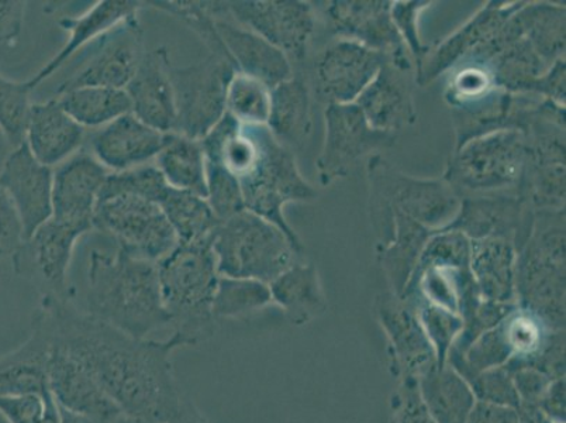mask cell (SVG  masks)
<instances>
[{
	"label": "cell",
	"mask_w": 566,
	"mask_h": 423,
	"mask_svg": "<svg viewBox=\"0 0 566 423\" xmlns=\"http://www.w3.org/2000/svg\"><path fill=\"white\" fill-rule=\"evenodd\" d=\"M417 380L424 404L437 423L467 422L476 399L471 385L450 364H436Z\"/></svg>",
	"instance_id": "d6a6232c"
},
{
	"label": "cell",
	"mask_w": 566,
	"mask_h": 423,
	"mask_svg": "<svg viewBox=\"0 0 566 423\" xmlns=\"http://www.w3.org/2000/svg\"><path fill=\"white\" fill-rule=\"evenodd\" d=\"M506 368L511 370L513 383L516 386L518 405H538L553 379L530 365H506Z\"/></svg>",
	"instance_id": "f907efd6"
},
{
	"label": "cell",
	"mask_w": 566,
	"mask_h": 423,
	"mask_svg": "<svg viewBox=\"0 0 566 423\" xmlns=\"http://www.w3.org/2000/svg\"><path fill=\"white\" fill-rule=\"evenodd\" d=\"M87 314L136 339L169 328L157 265L118 250H92L87 267Z\"/></svg>",
	"instance_id": "7a4b0ae2"
},
{
	"label": "cell",
	"mask_w": 566,
	"mask_h": 423,
	"mask_svg": "<svg viewBox=\"0 0 566 423\" xmlns=\"http://www.w3.org/2000/svg\"><path fill=\"white\" fill-rule=\"evenodd\" d=\"M230 18L281 50L291 64L306 60L316 30L312 3L300 0H231Z\"/></svg>",
	"instance_id": "8fae6325"
},
{
	"label": "cell",
	"mask_w": 566,
	"mask_h": 423,
	"mask_svg": "<svg viewBox=\"0 0 566 423\" xmlns=\"http://www.w3.org/2000/svg\"><path fill=\"white\" fill-rule=\"evenodd\" d=\"M146 4H150L151 8L161 10V12L181 20L185 25H188L203 41L210 54L231 60L228 49L224 48L223 41L220 39L218 29H216L214 2H202V0L200 2H197V0H156V2H148Z\"/></svg>",
	"instance_id": "ab89813d"
},
{
	"label": "cell",
	"mask_w": 566,
	"mask_h": 423,
	"mask_svg": "<svg viewBox=\"0 0 566 423\" xmlns=\"http://www.w3.org/2000/svg\"><path fill=\"white\" fill-rule=\"evenodd\" d=\"M216 29L234 61L237 71L264 82L271 91L283 81L290 80L295 72L281 50L235 23L230 18L226 2L224 9L216 17Z\"/></svg>",
	"instance_id": "4316f807"
},
{
	"label": "cell",
	"mask_w": 566,
	"mask_h": 423,
	"mask_svg": "<svg viewBox=\"0 0 566 423\" xmlns=\"http://www.w3.org/2000/svg\"><path fill=\"white\" fill-rule=\"evenodd\" d=\"M256 157L249 173L239 179L244 206L283 230L293 245L305 249L300 236L287 224L283 208L292 203H313L318 193L303 177L295 154L282 146L266 126H251Z\"/></svg>",
	"instance_id": "8992f818"
},
{
	"label": "cell",
	"mask_w": 566,
	"mask_h": 423,
	"mask_svg": "<svg viewBox=\"0 0 566 423\" xmlns=\"http://www.w3.org/2000/svg\"><path fill=\"white\" fill-rule=\"evenodd\" d=\"M86 142V128L76 123L59 97L33 103L25 126L24 143L41 164L59 167L82 149Z\"/></svg>",
	"instance_id": "83f0119b"
},
{
	"label": "cell",
	"mask_w": 566,
	"mask_h": 423,
	"mask_svg": "<svg viewBox=\"0 0 566 423\" xmlns=\"http://www.w3.org/2000/svg\"><path fill=\"white\" fill-rule=\"evenodd\" d=\"M235 64L224 56L210 54L200 63L177 69L171 79L177 121L172 133L193 141L202 138L218 125L226 113V101Z\"/></svg>",
	"instance_id": "9c48e42d"
},
{
	"label": "cell",
	"mask_w": 566,
	"mask_h": 423,
	"mask_svg": "<svg viewBox=\"0 0 566 423\" xmlns=\"http://www.w3.org/2000/svg\"><path fill=\"white\" fill-rule=\"evenodd\" d=\"M430 4L431 2L415 0V2H392V7H390V18H392L395 28L403 40L411 61H413L415 74L431 50L429 45L421 41L419 24H417L419 23L420 13L430 8Z\"/></svg>",
	"instance_id": "f6af8a7d"
},
{
	"label": "cell",
	"mask_w": 566,
	"mask_h": 423,
	"mask_svg": "<svg viewBox=\"0 0 566 423\" xmlns=\"http://www.w3.org/2000/svg\"><path fill=\"white\" fill-rule=\"evenodd\" d=\"M23 241V225L17 206L0 184V259L12 257Z\"/></svg>",
	"instance_id": "c3c4849f"
},
{
	"label": "cell",
	"mask_w": 566,
	"mask_h": 423,
	"mask_svg": "<svg viewBox=\"0 0 566 423\" xmlns=\"http://www.w3.org/2000/svg\"><path fill=\"white\" fill-rule=\"evenodd\" d=\"M471 385L476 401L488 402L517 410L518 395L514 386L511 370L504 368L483 371L465 380Z\"/></svg>",
	"instance_id": "bcb514c9"
},
{
	"label": "cell",
	"mask_w": 566,
	"mask_h": 423,
	"mask_svg": "<svg viewBox=\"0 0 566 423\" xmlns=\"http://www.w3.org/2000/svg\"><path fill=\"white\" fill-rule=\"evenodd\" d=\"M159 206L177 236L178 245L213 241L221 220L203 196L171 187Z\"/></svg>",
	"instance_id": "d590c367"
},
{
	"label": "cell",
	"mask_w": 566,
	"mask_h": 423,
	"mask_svg": "<svg viewBox=\"0 0 566 423\" xmlns=\"http://www.w3.org/2000/svg\"><path fill=\"white\" fill-rule=\"evenodd\" d=\"M523 2H489L480 12L458 29L439 48L430 50L420 69L416 71V85L427 86L431 82L464 63L473 51L480 49L486 40L502 28L509 19L522 8Z\"/></svg>",
	"instance_id": "7402d4cb"
},
{
	"label": "cell",
	"mask_w": 566,
	"mask_h": 423,
	"mask_svg": "<svg viewBox=\"0 0 566 423\" xmlns=\"http://www.w3.org/2000/svg\"><path fill=\"white\" fill-rule=\"evenodd\" d=\"M534 212L516 194L465 196L455 219L444 230H458L470 240L502 237L520 247L532 230Z\"/></svg>",
	"instance_id": "ffe728a7"
},
{
	"label": "cell",
	"mask_w": 566,
	"mask_h": 423,
	"mask_svg": "<svg viewBox=\"0 0 566 423\" xmlns=\"http://www.w3.org/2000/svg\"><path fill=\"white\" fill-rule=\"evenodd\" d=\"M169 185L156 165L128 169L123 173H111L103 185L99 199L107 196L128 194L161 204L169 190Z\"/></svg>",
	"instance_id": "7bdbcfd3"
},
{
	"label": "cell",
	"mask_w": 566,
	"mask_h": 423,
	"mask_svg": "<svg viewBox=\"0 0 566 423\" xmlns=\"http://www.w3.org/2000/svg\"><path fill=\"white\" fill-rule=\"evenodd\" d=\"M109 169L86 149L60 164L54 172L53 219L87 231L94 229V215Z\"/></svg>",
	"instance_id": "ac0fdd59"
},
{
	"label": "cell",
	"mask_w": 566,
	"mask_h": 423,
	"mask_svg": "<svg viewBox=\"0 0 566 423\" xmlns=\"http://www.w3.org/2000/svg\"><path fill=\"white\" fill-rule=\"evenodd\" d=\"M411 75L410 71H401L386 61L377 76L354 102L375 131L398 136L403 128L415 125L416 80Z\"/></svg>",
	"instance_id": "cb8c5ba5"
},
{
	"label": "cell",
	"mask_w": 566,
	"mask_h": 423,
	"mask_svg": "<svg viewBox=\"0 0 566 423\" xmlns=\"http://www.w3.org/2000/svg\"><path fill=\"white\" fill-rule=\"evenodd\" d=\"M389 423H437L420 394L419 380L399 379L390 401Z\"/></svg>",
	"instance_id": "7dc6e473"
},
{
	"label": "cell",
	"mask_w": 566,
	"mask_h": 423,
	"mask_svg": "<svg viewBox=\"0 0 566 423\" xmlns=\"http://www.w3.org/2000/svg\"><path fill=\"white\" fill-rule=\"evenodd\" d=\"M538 407L553 423H565V379L551 381Z\"/></svg>",
	"instance_id": "f5cc1de1"
},
{
	"label": "cell",
	"mask_w": 566,
	"mask_h": 423,
	"mask_svg": "<svg viewBox=\"0 0 566 423\" xmlns=\"http://www.w3.org/2000/svg\"><path fill=\"white\" fill-rule=\"evenodd\" d=\"M369 196L405 212L427 229L441 231L455 219L461 198L444 179H421L399 172L380 154L368 158Z\"/></svg>",
	"instance_id": "30bf717a"
},
{
	"label": "cell",
	"mask_w": 566,
	"mask_h": 423,
	"mask_svg": "<svg viewBox=\"0 0 566 423\" xmlns=\"http://www.w3.org/2000/svg\"><path fill=\"white\" fill-rule=\"evenodd\" d=\"M389 61L378 51L357 41L339 39L324 48L313 64V85L317 100L328 105H348Z\"/></svg>",
	"instance_id": "2e32d148"
},
{
	"label": "cell",
	"mask_w": 566,
	"mask_h": 423,
	"mask_svg": "<svg viewBox=\"0 0 566 423\" xmlns=\"http://www.w3.org/2000/svg\"><path fill=\"white\" fill-rule=\"evenodd\" d=\"M323 4L324 18L339 39L357 41L386 56L401 71L413 72V61L390 18L386 0H333Z\"/></svg>",
	"instance_id": "9a60e30c"
},
{
	"label": "cell",
	"mask_w": 566,
	"mask_h": 423,
	"mask_svg": "<svg viewBox=\"0 0 566 423\" xmlns=\"http://www.w3.org/2000/svg\"><path fill=\"white\" fill-rule=\"evenodd\" d=\"M84 235L85 230L51 218L10 257L14 271L33 281L43 296L74 299L70 267L76 241Z\"/></svg>",
	"instance_id": "4fadbf2b"
},
{
	"label": "cell",
	"mask_w": 566,
	"mask_h": 423,
	"mask_svg": "<svg viewBox=\"0 0 566 423\" xmlns=\"http://www.w3.org/2000/svg\"><path fill=\"white\" fill-rule=\"evenodd\" d=\"M326 137L316 167L323 187L348 177L359 159L394 146L395 134L375 131L355 103L328 105L324 111Z\"/></svg>",
	"instance_id": "7c38bea8"
},
{
	"label": "cell",
	"mask_w": 566,
	"mask_h": 423,
	"mask_svg": "<svg viewBox=\"0 0 566 423\" xmlns=\"http://www.w3.org/2000/svg\"><path fill=\"white\" fill-rule=\"evenodd\" d=\"M25 394L0 396V415L8 423H40L43 420L48 396Z\"/></svg>",
	"instance_id": "681fc988"
},
{
	"label": "cell",
	"mask_w": 566,
	"mask_h": 423,
	"mask_svg": "<svg viewBox=\"0 0 566 423\" xmlns=\"http://www.w3.org/2000/svg\"><path fill=\"white\" fill-rule=\"evenodd\" d=\"M270 291L272 302L296 327L311 323L327 311L321 277L312 262H295L270 283Z\"/></svg>",
	"instance_id": "1f68e13d"
},
{
	"label": "cell",
	"mask_w": 566,
	"mask_h": 423,
	"mask_svg": "<svg viewBox=\"0 0 566 423\" xmlns=\"http://www.w3.org/2000/svg\"><path fill=\"white\" fill-rule=\"evenodd\" d=\"M172 66L167 48H157L148 53L146 51L136 75L126 87L133 115L166 134L174 132L177 121Z\"/></svg>",
	"instance_id": "d4e9b609"
},
{
	"label": "cell",
	"mask_w": 566,
	"mask_h": 423,
	"mask_svg": "<svg viewBox=\"0 0 566 423\" xmlns=\"http://www.w3.org/2000/svg\"><path fill=\"white\" fill-rule=\"evenodd\" d=\"M164 423H209L206 417L195 407L193 404H188L187 407L178 416L172 417L171 421Z\"/></svg>",
	"instance_id": "11a10c76"
},
{
	"label": "cell",
	"mask_w": 566,
	"mask_h": 423,
	"mask_svg": "<svg viewBox=\"0 0 566 423\" xmlns=\"http://www.w3.org/2000/svg\"><path fill=\"white\" fill-rule=\"evenodd\" d=\"M374 314L382 328L390 355V365L398 379H419L437 364L436 352L408 299L386 291L374 301Z\"/></svg>",
	"instance_id": "e0dca14e"
},
{
	"label": "cell",
	"mask_w": 566,
	"mask_h": 423,
	"mask_svg": "<svg viewBox=\"0 0 566 423\" xmlns=\"http://www.w3.org/2000/svg\"><path fill=\"white\" fill-rule=\"evenodd\" d=\"M213 251L220 276L268 286L305 255L276 225L247 209L220 221Z\"/></svg>",
	"instance_id": "5b68a950"
},
{
	"label": "cell",
	"mask_w": 566,
	"mask_h": 423,
	"mask_svg": "<svg viewBox=\"0 0 566 423\" xmlns=\"http://www.w3.org/2000/svg\"><path fill=\"white\" fill-rule=\"evenodd\" d=\"M268 131L291 152L303 147L313 128L312 87L301 72L271 91Z\"/></svg>",
	"instance_id": "4dcf8cb0"
},
{
	"label": "cell",
	"mask_w": 566,
	"mask_h": 423,
	"mask_svg": "<svg viewBox=\"0 0 566 423\" xmlns=\"http://www.w3.org/2000/svg\"><path fill=\"white\" fill-rule=\"evenodd\" d=\"M40 423H63L61 422L60 406L51 392L48 396V406H45L43 420Z\"/></svg>",
	"instance_id": "9f6ffc18"
},
{
	"label": "cell",
	"mask_w": 566,
	"mask_h": 423,
	"mask_svg": "<svg viewBox=\"0 0 566 423\" xmlns=\"http://www.w3.org/2000/svg\"><path fill=\"white\" fill-rule=\"evenodd\" d=\"M164 307L171 318L172 338L182 348L198 345L213 337L212 311L219 271L213 241L177 245L157 262Z\"/></svg>",
	"instance_id": "3957f363"
},
{
	"label": "cell",
	"mask_w": 566,
	"mask_h": 423,
	"mask_svg": "<svg viewBox=\"0 0 566 423\" xmlns=\"http://www.w3.org/2000/svg\"><path fill=\"white\" fill-rule=\"evenodd\" d=\"M115 423H138L134 420H132V417H128L127 415L120 417V420H118L117 422Z\"/></svg>",
	"instance_id": "680465c9"
},
{
	"label": "cell",
	"mask_w": 566,
	"mask_h": 423,
	"mask_svg": "<svg viewBox=\"0 0 566 423\" xmlns=\"http://www.w3.org/2000/svg\"><path fill=\"white\" fill-rule=\"evenodd\" d=\"M408 301L413 303L421 327H423L427 338L433 345L437 364H447L452 345H454L462 328H464L462 318L460 314L449 311V309L426 301V299L409 298Z\"/></svg>",
	"instance_id": "60d3db41"
},
{
	"label": "cell",
	"mask_w": 566,
	"mask_h": 423,
	"mask_svg": "<svg viewBox=\"0 0 566 423\" xmlns=\"http://www.w3.org/2000/svg\"><path fill=\"white\" fill-rule=\"evenodd\" d=\"M28 2L0 0V44H12L23 32Z\"/></svg>",
	"instance_id": "816d5d0a"
},
{
	"label": "cell",
	"mask_w": 566,
	"mask_h": 423,
	"mask_svg": "<svg viewBox=\"0 0 566 423\" xmlns=\"http://www.w3.org/2000/svg\"><path fill=\"white\" fill-rule=\"evenodd\" d=\"M166 133L156 131L133 113L97 128L87 138L90 153L111 173H123L156 159Z\"/></svg>",
	"instance_id": "603a6c76"
},
{
	"label": "cell",
	"mask_w": 566,
	"mask_h": 423,
	"mask_svg": "<svg viewBox=\"0 0 566 423\" xmlns=\"http://www.w3.org/2000/svg\"><path fill=\"white\" fill-rule=\"evenodd\" d=\"M226 111L240 125L266 126L271 111V90L264 82L235 72L229 85Z\"/></svg>",
	"instance_id": "f35d334b"
},
{
	"label": "cell",
	"mask_w": 566,
	"mask_h": 423,
	"mask_svg": "<svg viewBox=\"0 0 566 423\" xmlns=\"http://www.w3.org/2000/svg\"><path fill=\"white\" fill-rule=\"evenodd\" d=\"M48 371L51 394L64 410L96 423H115L125 416L94 376L54 343Z\"/></svg>",
	"instance_id": "44dd1931"
},
{
	"label": "cell",
	"mask_w": 566,
	"mask_h": 423,
	"mask_svg": "<svg viewBox=\"0 0 566 423\" xmlns=\"http://www.w3.org/2000/svg\"><path fill=\"white\" fill-rule=\"evenodd\" d=\"M528 143L518 131H499L472 138L455 148L442 179L460 198L507 194L526 167Z\"/></svg>",
	"instance_id": "52a82bcc"
},
{
	"label": "cell",
	"mask_w": 566,
	"mask_h": 423,
	"mask_svg": "<svg viewBox=\"0 0 566 423\" xmlns=\"http://www.w3.org/2000/svg\"><path fill=\"white\" fill-rule=\"evenodd\" d=\"M565 210L534 212L532 230L517 250V307L549 330H565Z\"/></svg>",
	"instance_id": "277c9868"
},
{
	"label": "cell",
	"mask_w": 566,
	"mask_h": 423,
	"mask_svg": "<svg viewBox=\"0 0 566 423\" xmlns=\"http://www.w3.org/2000/svg\"><path fill=\"white\" fill-rule=\"evenodd\" d=\"M144 54V30L138 17H134L94 41L84 63L61 82L56 95L84 86L126 90Z\"/></svg>",
	"instance_id": "5bb4252c"
},
{
	"label": "cell",
	"mask_w": 566,
	"mask_h": 423,
	"mask_svg": "<svg viewBox=\"0 0 566 423\" xmlns=\"http://www.w3.org/2000/svg\"><path fill=\"white\" fill-rule=\"evenodd\" d=\"M156 167L169 187L206 198V158L199 141L178 133H167L156 157Z\"/></svg>",
	"instance_id": "836d02e7"
},
{
	"label": "cell",
	"mask_w": 566,
	"mask_h": 423,
	"mask_svg": "<svg viewBox=\"0 0 566 423\" xmlns=\"http://www.w3.org/2000/svg\"><path fill=\"white\" fill-rule=\"evenodd\" d=\"M205 158L206 185H208L206 200L219 220L229 219L245 209L239 179L224 167L220 159Z\"/></svg>",
	"instance_id": "ee69618b"
},
{
	"label": "cell",
	"mask_w": 566,
	"mask_h": 423,
	"mask_svg": "<svg viewBox=\"0 0 566 423\" xmlns=\"http://www.w3.org/2000/svg\"><path fill=\"white\" fill-rule=\"evenodd\" d=\"M0 184L17 206L24 240L53 218V168L41 164L28 144H20L4 159Z\"/></svg>",
	"instance_id": "d6986e66"
},
{
	"label": "cell",
	"mask_w": 566,
	"mask_h": 423,
	"mask_svg": "<svg viewBox=\"0 0 566 423\" xmlns=\"http://www.w3.org/2000/svg\"><path fill=\"white\" fill-rule=\"evenodd\" d=\"M65 112L84 128H101L132 113L126 90L84 86L56 95Z\"/></svg>",
	"instance_id": "8d00e7d4"
},
{
	"label": "cell",
	"mask_w": 566,
	"mask_h": 423,
	"mask_svg": "<svg viewBox=\"0 0 566 423\" xmlns=\"http://www.w3.org/2000/svg\"><path fill=\"white\" fill-rule=\"evenodd\" d=\"M565 8L547 2L524 3L516 12L517 23L526 39L547 66L565 59Z\"/></svg>",
	"instance_id": "e575fe53"
},
{
	"label": "cell",
	"mask_w": 566,
	"mask_h": 423,
	"mask_svg": "<svg viewBox=\"0 0 566 423\" xmlns=\"http://www.w3.org/2000/svg\"><path fill=\"white\" fill-rule=\"evenodd\" d=\"M94 229L115 239L118 250L154 265L178 245L161 206L136 195L118 194L97 200Z\"/></svg>",
	"instance_id": "ba28073f"
},
{
	"label": "cell",
	"mask_w": 566,
	"mask_h": 423,
	"mask_svg": "<svg viewBox=\"0 0 566 423\" xmlns=\"http://www.w3.org/2000/svg\"><path fill=\"white\" fill-rule=\"evenodd\" d=\"M516 411L517 423H553L543 414L538 405L520 404Z\"/></svg>",
	"instance_id": "db71d44e"
},
{
	"label": "cell",
	"mask_w": 566,
	"mask_h": 423,
	"mask_svg": "<svg viewBox=\"0 0 566 423\" xmlns=\"http://www.w3.org/2000/svg\"><path fill=\"white\" fill-rule=\"evenodd\" d=\"M60 406V405H59ZM61 422L63 423H96L94 421L87 420V417L74 414V412H70L64 410V407L60 406Z\"/></svg>",
	"instance_id": "6f0895ef"
},
{
	"label": "cell",
	"mask_w": 566,
	"mask_h": 423,
	"mask_svg": "<svg viewBox=\"0 0 566 423\" xmlns=\"http://www.w3.org/2000/svg\"><path fill=\"white\" fill-rule=\"evenodd\" d=\"M35 317L132 420L164 423L188 406L174 374L172 354L181 345L172 338L128 337L81 312L72 299L53 296H41Z\"/></svg>",
	"instance_id": "6da1fadb"
},
{
	"label": "cell",
	"mask_w": 566,
	"mask_h": 423,
	"mask_svg": "<svg viewBox=\"0 0 566 423\" xmlns=\"http://www.w3.org/2000/svg\"><path fill=\"white\" fill-rule=\"evenodd\" d=\"M272 303L270 286L251 278L220 276L212 311L216 321L237 319L261 311Z\"/></svg>",
	"instance_id": "74e56055"
},
{
	"label": "cell",
	"mask_w": 566,
	"mask_h": 423,
	"mask_svg": "<svg viewBox=\"0 0 566 423\" xmlns=\"http://www.w3.org/2000/svg\"><path fill=\"white\" fill-rule=\"evenodd\" d=\"M470 241V268L483 301L516 303V244L502 237Z\"/></svg>",
	"instance_id": "f546056e"
},
{
	"label": "cell",
	"mask_w": 566,
	"mask_h": 423,
	"mask_svg": "<svg viewBox=\"0 0 566 423\" xmlns=\"http://www.w3.org/2000/svg\"><path fill=\"white\" fill-rule=\"evenodd\" d=\"M32 92L28 81H12L0 74V132L13 148L24 143Z\"/></svg>",
	"instance_id": "b9f144b4"
},
{
	"label": "cell",
	"mask_w": 566,
	"mask_h": 423,
	"mask_svg": "<svg viewBox=\"0 0 566 423\" xmlns=\"http://www.w3.org/2000/svg\"><path fill=\"white\" fill-rule=\"evenodd\" d=\"M51 348L49 329L34 317L29 339L13 352L0 355V396L48 394Z\"/></svg>",
	"instance_id": "f1b7e54d"
},
{
	"label": "cell",
	"mask_w": 566,
	"mask_h": 423,
	"mask_svg": "<svg viewBox=\"0 0 566 423\" xmlns=\"http://www.w3.org/2000/svg\"><path fill=\"white\" fill-rule=\"evenodd\" d=\"M143 4L136 0H99L80 17L60 19V28L65 30L70 38L65 41L63 49L49 63L41 66V70L35 72L32 79L28 80L29 85L34 91L50 76H53L61 66L69 63L72 56L84 49L86 44L94 43L126 20L138 17Z\"/></svg>",
	"instance_id": "484cf974"
}]
</instances>
